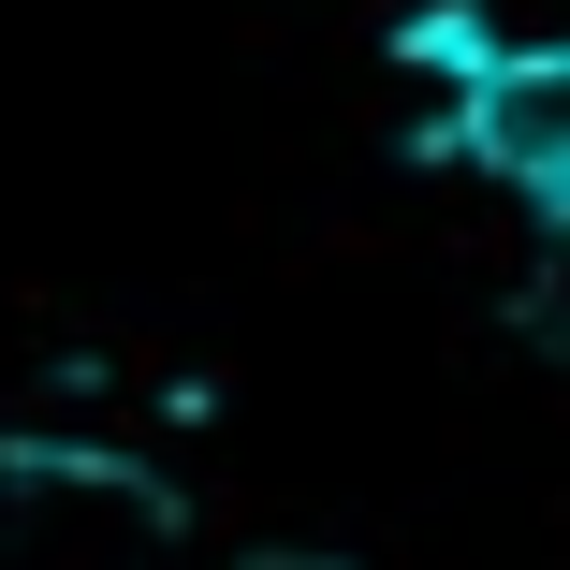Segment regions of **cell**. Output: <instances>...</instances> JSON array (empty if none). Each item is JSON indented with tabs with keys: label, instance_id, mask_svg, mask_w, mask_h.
Returning a JSON list of instances; mask_svg holds the SVG:
<instances>
[{
	"label": "cell",
	"instance_id": "cell-1",
	"mask_svg": "<svg viewBox=\"0 0 570 570\" xmlns=\"http://www.w3.org/2000/svg\"><path fill=\"white\" fill-rule=\"evenodd\" d=\"M264 570H322V556H264Z\"/></svg>",
	"mask_w": 570,
	"mask_h": 570
}]
</instances>
